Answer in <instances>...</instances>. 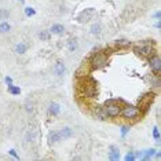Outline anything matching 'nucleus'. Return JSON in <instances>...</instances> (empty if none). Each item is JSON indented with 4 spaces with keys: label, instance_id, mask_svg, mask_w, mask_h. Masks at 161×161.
Here are the masks:
<instances>
[{
    "label": "nucleus",
    "instance_id": "obj_1",
    "mask_svg": "<svg viewBox=\"0 0 161 161\" xmlns=\"http://www.w3.org/2000/svg\"><path fill=\"white\" fill-rule=\"evenodd\" d=\"M105 110H106L107 116H110V117H117V116L120 114V112H121V107H120L118 103H116L114 100H107Z\"/></svg>",
    "mask_w": 161,
    "mask_h": 161
},
{
    "label": "nucleus",
    "instance_id": "obj_2",
    "mask_svg": "<svg viewBox=\"0 0 161 161\" xmlns=\"http://www.w3.org/2000/svg\"><path fill=\"white\" fill-rule=\"evenodd\" d=\"M120 113L124 116V118H128V120H134L140 114L139 109L135 106H125L123 109V112H120Z\"/></svg>",
    "mask_w": 161,
    "mask_h": 161
},
{
    "label": "nucleus",
    "instance_id": "obj_3",
    "mask_svg": "<svg viewBox=\"0 0 161 161\" xmlns=\"http://www.w3.org/2000/svg\"><path fill=\"white\" fill-rule=\"evenodd\" d=\"M91 63L94 68H102L103 65H106V57L102 55V54H96V55L92 58Z\"/></svg>",
    "mask_w": 161,
    "mask_h": 161
},
{
    "label": "nucleus",
    "instance_id": "obj_4",
    "mask_svg": "<svg viewBox=\"0 0 161 161\" xmlns=\"http://www.w3.org/2000/svg\"><path fill=\"white\" fill-rule=\"evenodd\" d=\"M135 51L138 54H140V55H145V57H147V55H153V47L149 46V44H142V46H138L136 48H135Z\"/></svg>",
    "mask_w": 161,
    "mask_h": 161
},
{
    "label": "nucleus",
    "instance_id": "obj_5",
    "mask_svg": "<svg viewBox=\"0 0 161 161\" xmlns=\"http://www.w3.org/2000/svg\"><path fill=\"white\" fill-rule=\"evenodd\" d=\"M150 66H152V70H154L156 73H160L161 72V61L158 57H153L150 59Z\"/></svg>",
    "mask_w": 161,
    "mask_h": 161
},
{
    "label": "nucleus",
    "instance_id": "obj_6",
    "mask_svg": "<svg viewBox=\"0 0 161 161\" xmlns=\"http://www.w3.org/2000/svg\"><path fill=\"white\" fill-rule=\"evenodd\" d=\"M54 73L57 75V76H63L65 75V72H66V66L62 63V62H57L55 65H54Z\"/></svg>",
    "mask_w": 161,
    "mask_h": 161
},
{
    "label": "nucleus",
    "instance_id": "obj_7",
    "mask_svg": "<svg viewBox=\"0 0 161 161\" xmlns=\"http://www.w3.org/2000/svg\"><path fill=\"white\" fill-rule=\"evenodd\" d=\"M94 13H95L94 8H87V10H84V11L79 15V19H80V21H87V19H90V18L94 15Z\"/></svg>",
    "mask_w": 161,
    "mask_h": 161
},
{
    "label": "nucleus",
    "instance_id": "obj_8",
    "mask_svg": "<svg viewBox=\"0 0 161 161\" xmlns=\"http://www.w3.org/2000/svg\"><path fill=\"white\" fill-rule=\"evenodd\" d=\"M61 134H59V131H51L50 134H48V140L51 142V143H57V142H59L61 140Z\"/></svg>",
    "mask_w": 161,
    "mask_h": 161
},
{
    "label": "nucleus",
    "instance_id": "obj_9",
    "mask_svg": "<svg viewBox=\"0 0 161 161\" xmlns=\"http://www.w3.org/2000/svg\"><path fill=\"white\" fill-rule=\"evenodd\" d=\"M110 160H118L120 158V150L116 146H110V153H109Z\"/></svg>",
    "mask_w": 161,
    "mask_h": 161
},
{
    "label": "nucleus",
    "instance_id": "obj_10",
    "mask_svg": "<svg viewBox=\"0 0 161 161\" xmlns=\"http://www.w3.org/2000/svg\"><path fill=\"white\" fill-rule=\"evenodd\" d=\"M63 32H65V28H63V25H59V23L53 25L50 29V33H54V35H63Z\"/></svg>",
    "mask_w": 161,
    "mask_h": 161
},
{
    "label": "nucleus",
    "instance_id": "obj_11",
    "mask_svg": "<svg viewBox=\"0 0 161 161\" xmlns=\"http://www.w3.org/2000/svg\"><path fill=\"white\" fill-rule=\"evenodd\" d=\"M59 134H61V138L68 139V138H70V136L73 135V131L70 130L69 127H65V128H62V130L59 131Z\"/></svg>",
    "mask_w": 161,
    "mask_h": 161
},
{
    "label": "nucleus",
    "instance_id": "obj_12",
    "mask_svg": "<svg viewBox=\"0 0 161 161\" xmlns=\"http://www.w3.org/2000/svg\"><path fill=\"white\" fill-rule=\"evenodd\" d=\"M50 113L53 116H57V114H59V112H61V106L58 105V103H55V102H53L51 105H50Z\"/></svg>",
    "mask_w": 161,
    "mask_h": 161
},
{
    "label": "nucleus",
    "instance_id": "obj_13",
    "mask_svg": "<svg viewBox=\"0 0 161 161\" xmlns=\"http://www.w3.org/2000/svg\"><path fill=\"white\" fill-rule=\"evenodd\" d=\"M77 47H79V43H77L76 39H70L69 41H68V48H69L70 53H75L77 50Z\"/></svg>",
    "mask_w": 161,
    "mask_h": 161
},
{
    "label": "nucleus",
    "instance_id": "obj_14",
    "mask_svg": "<svg viewBox=\"0 0 161 161\" xmlns=\"http://www.w3.org/2000/svg\"><path fill=\"white\" fill-rule=\"evenodd\" d=\"M100 31H102V28H100V23H94V25L91 26V33L94 35V36H99Z\"/></svg>",
    "mask_w": 161,
    "mask_h": 161
},
{
    "label": "nucleus",
    "instance_id": "obj_15",
    "mask_svg": "<svg viewBox=\"0 0 161 161\" xmlns=\"http://www.w3.org/2000/svg\"><path fill=\"white\" fill-rule=\"evenodd\" d=\"M26 140L28 142H35L36 140V131L35 130H29L26 132Z\"/></svg>",
    "mask_w": 161,
    "mask_h": 161
},
{
    "label": "nucleus",
    "instance_id": "obj_16",
    "mask_svg": "<svg viewBox=\"0 0 161 161\" xmlns=\"http://www.w3.org/2000/svg\"><path fill=\"white\" fill-rule=\"evenodd\" d=\"M96 117H98L99 120H106L107 118L106 110H105V109H98V110H96Z\"/></svg>",
    "mask_w": 161,
    "mask_h": 161
},
{
    "label": "nucleus",
    "instance_id": "obj_17",
    "mask_svg": "<svg viewBox=\"0 0 161 161\" xmlns=\"http://www.w3.org/2000/svg\"><path fill=\"white\" fill-rule=\"evenodd\" d=\"M39 39L43 40V41H47L50 39V31H41L39 33Z\"/></svg>",
    "mask_w": 161,
    "mask_h": 161
},
{
    "label": "nucleus",
    "instance_id": "obj_18",
    "mask_svg": "<svg viewBox=\"0 0 161 161\" xmlns=\"http://www.w3.org/2000/svg\"><path fill=\"white\" fill-rule=\"evenodd\" d=\"M154 153H156V150H154V149H149V150H146V152H145V154H143V157H142V158H143V160H150V158L154 156Z\"/></svg>",
    "mask_w": 161,
    "mask_h": 161
},
{
    "label": "nucleus",
    "instance_id": "obj_19",
    "mask_svg": "<svg viewBox=\"0 0 161 161\" xmlns=\"http://www.w3.org/2000/svg\"><path fill=\"white\" fill-rule=\"evenodd\" d=\"M114 44L118 47V48H120V47H128V46H130V41H128V40H125V39H121V40H116Z\"/></svg>",
    "mask_w": 161,
    "mask_h": 161
},
{
    "label": "nucleus",
    "instance_id": "obj_20",
    "mask_svg": "<svg viewBox=\"0 0 161 161\" xmlns=\"http://www.w3.org/2000/svg\"><path fill=\"white\" fill-rule=\"evenodd\" d=\"M8 92H10V94H13V95H19L21 90H19L18 87H14L13 84H8Z\"/></svg>",
    "mask_w": 161,
    "mask_h": 161
},
{
    "label": "nucleus",
    "instance_id": "obj_21",
    "mask_svg": "<svg viewBox=\"0 0 161 161\" xmlns=\"http://www.w3.org/2000/svg\"><path fill=\"white\" fill-rule=\"evenodd\" d=\"M10 31V25L7 22H1L0 23V33H7Z\"/></svg>",
    "mask_w": 161,
    "mask_h": 161
},
{
    "label": "nucleus",
    "instance_id": "obj_22",
    "mask_svg": "<svg viewBox=\"0 0 161 161\" xmlns=\"http://www.w3.org/2000/svg\"><path fill=\"white\" fill-rule=\"evenodd\" d=\"M15 51H17L18 54H23L25 51H26V44H23V43H19V44L15 47Z\"/></svg>",
    "mask_w": 161,
    "mask_h": 161
},
{
    "label": "nucleus",
    "instance_id": "obj_23",
    "mask_svg": "<svg viewBox=\"0 0 161 161\" xmlns=\"http://www.w3.org/2000/svg\"><path fill=\"white\" fill-rule=\"evenodd\" d=\"M25 14H26L28 17H33L35 14H36V11H35V8L26 7V8H25Z\"/></svg>",
    "mask_w": 161,
    "mask_h": 161
},
{
    "label": "nucleus",
    "instance_id": "obj_24",
    "mask_svg": "<svg viewBox=\"0 0 161 161\" xmlns=\"http://www.w3.org/2000/svg\"><path fill=\"white\" fill-rule=\"evenodd\" d=\"M124 158H125V161H134L135 158H136V157H135V154L132 153V152H130V153L124 157Z\"/></svg>",
    "mask_w": 161,
    "mask_h": 161
},
{
    "label": "nucleus",
    "instance_id": "obj_25",
    "mask_svg": "<svg viewBox=\"0 0 161 161\" xmlns=\"http://www.w3.org/2000/svg\"><path fill=\"white\" fill-rule=\"evenodd\" d=\"M153 136H154V139H156V140H160V132H158V128H157V127H154Z\"/></svg>",
    "mask_w": 161,
    "mask_h": 161
},
{
    "label": "nucleus",
    "instance_id": "obj_26",
    "mask_svg": "<svg viewBox=\"0 0 161 161\" xmlns=\"http://www.w3.org/2000/svg\"><path fill=\"white\" fill-rule=\"evenodd\" d=\"M8 15H10V13H8V11H6V10H1V11H0V17H1L3 19H4V18H7Z\"/></svg>",
    "mask_w": 161,
    "mask_h": 161
},
{
    "label": "nucleus",
    "instance_id": "obj_27",
    "mask_svg": "<svg viewBox=\"0 0 161 161\" xmlns=\"http://www.w3.org/2000/svg\"><path fill=\"white\" fill-rule=\"evenodd\" d=\"M128 131H130V128H128V127H121V135H123V136H125Z\"/></svg>",
    "mask_w": 161,
    "mask_h": 161
},
{
    "label": "nucleus",
    "instance_id": "obj_28",
    "mask_svg": "<svg viewBox=\"0 0 161 161\" xmlns=\"http://www.w3.org/2000/svg\"><path fill=\"white\" fill-rule=\"evenodd\" d=\"M10 154H11L13 157H15V158H19V157H18V154H17V152L14 150V149H11V150H10Z\"/></svg>",
    "mask_w": 161,
    "mask_h": 161
},
{
    "label": "nucleus",
    "instance_id": "obj_29",
    "mask_svg": "<svg viewBox=\"0 0 161 161\" xmlns=\"http://www.w3.org/2000/svg\"><path fill=\"white\" fill-rule=\"evenodd\" d=\"M6 83L7 84H13V79L11 77H6Z\"/></svg>",
    "mask_w": 161,
    "mask_h": 161
},
{
    "label": "nucleus",
    "instance_id": "obj_30",
    "mask_svg": "<svg viewBox=\"0 0 161 161\" xmlns=\"http://www.w3.org/2000/svg\"><path fill=\"white\" fill-rule=\"evenodd\" d=\"M154 17H156V18H157V19H158V18H160V13H158V11H157V13H156V14H154Z\"/></svg>",
    "mask_w": 161,
    "mask_h": 161
},
{
    "label": "nucleus",
    "instance_id": "obj_31",
    "mask_svg": "<svg viewBox=\"0 0 161 161\" xmlns=\"http://www.w3.org/2000/svg\"><path fill=\"white\" fill-rule=\"evenodd\" d=\"M19 1H23V0H19Z\"/></svg>",
    "mask_w": 161,
    "mask_h": 161
}]
</instances>
